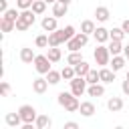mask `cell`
<instances>
[{
    "label": "cell",
    "instance_id": "obj_1",
    "mask_svg": "<svg viewBox=\"0 0 129 129\" xmlns=\"http://www.w3.org/2000/svg\"><path fill=\"white\" fill-rule=\"evenodd\" d=\"M58 105L64 107L69 113H75V111H79V107H81L79 97H75L73 93H64V91L58 93Z\"/></svg>",
    "mask_w": 129,
    "mask_h": 129
},
{
    "label": "cell",
    "instance_id": "obj_2",
    "mask_svg": "<svg viewBox=\"0 0 129 129\" xmlns=\"http://www.w3.org/2000/svg\"><path fill=\"white\" fill-rule=\"evenodd\" d=\"M93 56H95V62H97L99 67H107V64L111 62V50H109V46H105V44H99V46L95 48Z\"/></svg>",
    "mask_w": 129,
    "mask_h": 129
},
{
    "label": "cell",
    "instance_id": "obj_3",
    "mask_svg": "<svg viewBox=\"0 0 129 129\" xmlns=\"http://www.w3.org/2000/svg\"><path fill=\"white\" fill-rule=\"evenodd\" d=\"M69 83H71V93H73L75 97H81V95L87 91V85H89L85 77H75V79H71Z\"/></svg>",
    "mask_w": 129,
    "mask_h": 129
},
{
    "label": "cell",
    "instance_id": "obj_4",
    "mask_svg": "<svg viewBox=\"0 0 129 129\" xmlns=\"http://www.w3.org/2000/svg\"><path fill=\"white\" fill-rule=\"evenodd\" d=\"M34 69H36L40 75H46V73L50 71V58H48L46 54H36V58H34Z\"/></svg>",
    "mask_w": 129,
    "mask_h": 129
},
{
    "label": "cell",
    "instance_id": "obj_5",
    "mask_svg": "<svg viewBox=\"0 0 129 129\" xmlns=\"http://www.w3.org/2000/svg\"><path fill=\"white\" fill-rule=\"evenodd\" d=\"M18 113H20V117H22V121L24 123H34L36 121V109L32 107V105H22L20 109H18Z\"/></svg>",
    "mask_w": 129,
    "mask_h": 129
},
{
    "label": "cell",
    "instance_id": "obj_6",
    "mask_svg": "<svg viewBox=\"0 0 129 129\" xmlns=\"http://www.w3.org/2000/svg\"><path fill=\"white\" fill-rule=\"evenodd\" d=\"M93 36H95V40H97L99 44H105L107 40H111L109 30H107L105 26H97V28H95V32H93Z\"/></svg>",
    "mask_w": 129,
    "mask_h": 129
},
{
    "label": "cell",
    "instance_id": "obj_7",
    "mask_svg": "<svg viewBox=\"0 0 129 129\" xmlns=\"http://www.w3.org/2000/svg\"><path fill=\"white\" fill-rule=\"evenodd\" d=\"M56 16L52 14V16H44L42 18V22H40V26H42V30L44 32H52V30H56Z\"/></svg>",
    "mask_w": 129,
    "mask_h": 129
},
{
    "label": "cell",
    "instance_id": "obj_8",
    "mask_svg": "<svg viewBox=\"0 0 129 129\" xmlns=\"http://www.w3.org/2000/svg\"><path fill=\"white\" fill-rule=\"evenodd\" d=\"M62 42H64V38H62L60 28H56V30L48 32V46H58V44H62Z\"/></svg>",
    "mask_w": 129,
    "mask_h": 129
},
{
    "label": "cell",
    "instance_id": "obj_9",
    "mask_svg": "<svg viewBox=\"0 0 129 129\" xmlns=\"http://www.w3.org/2000/svg\"><path fill=\"white\" fill-rule=\"evenodd\" d=\"M125 62H127L125 54H113V56H111V62H109V64H111V69H113V71L117 73V71H121V69L125 67Z\"/></svg>",
    "mask_w": 129,
    "mask_h": 129
},
{
    "label": "cell",
    "instance_id": "obj_10",
    "mask_svg": "<svg viewBox=\"0 0 129 129\" xmlns=\"http://www.w3.org/2000/svg\"><path fill=\"white\" fill-rule=\"evenodd\" d=\"M48 85H50V83H48L46 79L38 77V79H34V81H32V91H34V93H38V95H42V93L48 89Z\"/></svg>",
    "mask_w": 129,
    "mask_h": 129
},
{
    "label": "cell",
    "instance_id": "obj_11",
    "mask_svg": "<svg viewBox=\"0 0 129 129\" xmlns=\"http://www.w3.org/2000/svg\"><path fill=\"white\" fill-rule=\"evenodd\" d=\"M6 125L8 127H20V125H24V121H22L20 113L16 111V113H8L6 115Z\"/></svg>",
    "mask_w": 129,
    "mask_h": 129
},
{
    "label": "cell",
    "instance_id": "obj_12",
    "mask_svg": "<svg viewBox=\"0 0 129 129\" xmlns=\"http://www.w3.org/2000/svg\"><path fill=\"white\" fill-rule=\"evenodd\" d=\"M34 58H36V54H34V50H32V48H28V46L20 48V60H22V62L30 64V62H34Z\"/></svg>",
    "mask_w": 129,
    "mask_h": 129
},
{
    "label": "cell",
    "instance_id": "obj_13",
    "mask_svg": "<svg viewBox=\"0 0 129 129\" xmlns=\"http://www.w3.org/2000/svg\"><path fill=\"white\" fill-rule=\"evenodd\" d=\"M99 75H101V83H113L115 81V71L109 67H101Z\"/></svg>",
    "mask_w": 129,
    "mask_h": 129
},
{
    "label": "cell",
    "instance_id": "obj_14",
    "mask_svg": "<svg viewBox=\"0 0 129 129\" xmlns=\"http://www.w3.org/2000/svg\"><path fill=\"white\" fill-rule=\"evenodd\" d=\"M107 109H109L111 113L121 111V109H123V99H121V97H111V99L107 101Z\"/></svg>",
    "mask_w": 129,
    "mask_h": 129
},
{
    "label": "cell",
    "instance_id": "obj_15",
    "mask_svg": "<svg viewBox=\"0 0 129 129\" xmlns=\"http://www.w3.org/2000/svg\"><path fill=\"white\" fill-rule=\"evenodd\" d=\"M87 93H89V97H103L105 95V87L99 85V83H93V85L87 87Z\"/></svg>",
    "mask_w": 129,
    "mask_h": 129
},
{
    "label": "cell",
    "instance_id": "obj_16",
    "mask_svg": "<svg viewBox=\"0 0 129 129\" xmlns=\"http://www.w3.org/2000/svg\"><path fill=\"white\" fill-rule=\"evenodd\" d=\"M79 111H81L83 117H91V115L95 113V103H93V101H83L81 107H79Z\"/></svg>",
    "mask_w": 129,
    "mask_h": 129
},
{
    "label": "cell",
    "instance_id": "obj_17",
    "mask_svg": "<svg viewBox=\"0 0 129 129\" xmlns=\"http://www.w3.org/2000/svg\"><path fill=\"white\" fill-rule=\"evenodd\" d=\"M67 10H69V4H62V2H54L52 4V14L56 16V18H62L64 14H67Z\"/></svg>",
    "mask_w": 129,
    "mask_h": 129
},
{
    "label": "cell",
    "instance_id": "obj_18",
    "mask_svg": "<svg viewBox=\"0 0 129 129\" xmlns=\"http://www.w3.org/2000/svg\"><path fill=\"white\" fill-rule=\"evenodd\" d=\"M95 16H97L99 22H107L109 16H111V12H109L107 6H97V8H95Z\"/></svg>",
    "mask_w": 129,
    "mask_h": 129
},
{
    "label": "cell",
    "instance_id": "obj_19",
    "mask_svg": "<svg viewBox=\"0 0 129 129\" xmlns=\"http://www.w3.org/2000/svg\"><path fill=\"white\" fill-rule=\"evenodd\" d=\"M0 28H2V32H12V30H16V22L10 20V18H6V16H2V20H0Z\"/></svg>",
    "mask_w": 129,
    "mask_h": 129
},
{
    "label": "cell",
    "instance_id": "obj_20",
    "mask_svg": "<svg viewBox=\"0 0 129 129\" xmlns=\"http://www.w3.org/2000/svg\"><path fill=\"white\" fill-rule=\"evenodd\" d=\"M50 123H52V121H50L48 115H38L36 121H34V127H36V129H46V127H50Z\"/></svg>",
    "mask_w": 129,
    "mask_h": 129
},
{
    "label": "cell",
    "instance_id": "obj_21",
    "mask_svg": "<svg viewBox=\"0 0 129 129\" xmlns=\"http://www.w3.org/2000/svg\"><path fill=\"white\" fill-rule=\"evenodd\" d=\"M123 40H115V38H111L109 40V50H111V56L113 54H121L123 52V44H121Z\"/></svg>",
    "mask_w": 129,
    "mask_h": 129
},
{
    "label": "cell",
    "instance_id": "obj_22",
    "mask_svg": "<svg viewBox=\"0 0 129 129\" xmlns=\"http://www.w3.org/2000/svg\"><path fill=\"white\" fill-rule=\"evenodd\" d=\"M46 56L50 58V62H58V60H60V56H62V52H60V48H58V46H48Z\"/></svg>",
    "mask_w": 129,
    "mask_h": 129
},
{
    "label": "cell",
    "instance_id": "obj_23",
    "mask_svg": "<svg viewBox=\"0 0 129 129\" xmlns=\"http://www.w3.org/2000/svg\"><path fill=\"white\" fill-rule=\"evenodd\" d=\"M89 71H91V67H89V62H85V60H81L79 64H75V73H77V77H87Z\"/></svg>",
    "mask_w": 129,
    "mask_h": 129
},
{
    "label": "cell",
    "instance_id": "obj_24",
    "mask_svg": "<svg viewBox=\"0 0 129 129\" xmlns=\"http://www.w3.org/2000/svg\"><path fill=\"white\" fill-rule=\"evenodd\" d=\"M20 18L32 26V24H34V18H36V14L32 12V8H28V10H20Z\"/></svg>",
    "mask_w": 129,
    "mask_h": 129
},
{
    "label": "cell",
    "instance_id": "obj_25",
    "mask_svg": "<svg viewBox=\"0 0 129 129\" xmlns=\"http://www.w3.org/2000/svg\"><path fill=\"white\" fill-rule=\"evenodd\" d=\"M95 28H97V26H95L93 20H83V22H81V32H85V34H93Z\"/></svg>",
    "mask_w": 129,
    "mask_h": 129
},
{
    "label": "cell",
    "instance_id": "obj_26",
    "mask_svg": "<svg viewBox=\"0 0 129 129\" xmlns=\"http://www.w3.org/2000/svg\"><path fill=\"white\" fill-rule=\"evenodd\" d=\"M81 60H83V54H81L79 50H73V52L67 56V64H73V67H75V64H79Z\"/></svg>",
    "mask_w": 129,
    "mask_h": 129
},
{
    "label": "cell",
    "instance_id": "obj_27",
    "mask_svg": "<svg viewBox=\"0 0 129 129\" xmlns=\"http://www.w3.org/2000/svg\"><path fill=\"white\" fill-rule=\"evenodd\" d=\"M60 79H62V75H60L58 71H52V69H50V71L46 73V81H48L50 85H56V83H60Z\"/></svg>",
    "mask_w": 129,
    "mask_h": 129
},
{
    "label": "cell",
    "instance_id": "obj_28",
    "mask_svg": "<svg viewBox=\"0 0 129 129\" xmlns=\"http://www.w3.org/2000/svg\"><path fill=\"white\" fill-rule=\"evenodd\" d=\"M60 75H62V79H64V81H71V79H75V77H77V73H75V67H73V64L64 67V69L60 71Z\"/></svg>",
    "mask_w": 129,
    "mask_h": 129
},
{
    "label": "cell",
    "instance_id": "obj_29",
    "mask_svg": "<svg viewBox=\"0 0 129 129\" xmlns=\"http://www.w3.org/2000/svg\"><path fill=\"white\" fill-rule=\"evenodd\" d=\"M30 8H32V12H34V14H42V12L46 10V2H44V0H34Z\"/></svg>",
    "mask_w": 129,
    "mask_h": 129
},
{
    "label": "cell",
    "instance_id": "obj_30",
    "mask_svg": "<svg viewBox=\"0 0 129 129\" xmlns=\"http://www.w3.org/2000/svg\"><path fill=\"white\" fill-rule=\"evenodd\" d=\"M85 79H87V83H89V85H93V83H99V81H101V75H99V71L91 69V71L87 73V77H85Z\"/></svg>",
    "mask_w": 129,
    "mask_h": 129
},
{
    "label": "cell",
    "instance_id": "obj_31",
    "mask_svg": "<svg viewBox=\"0 0 129 129\" xmlns=\"http://www.w3.org/2000/svg\"><path fill=\"white\" fill-rule=\"evenodd\" d=\"M60 32H62L64 42H67V40H71V38L77 34V32H75V26H71V24H69V26H64V28H60Z\"/></svg>",
    "mask_w": 129,
    "mask_h": 129
},
{
    "label": "cell",
    "instance_id": "obj_32",
    "mask_svg": "<svg viewBox=\"0 0 129 129\" xmlns=\"http://www.w3.org/2000/svg\"><path fill=\"white\" fill-rule=\"evenodd\" d=\"M125 34H127V32H125L123 28H111V30H109V36H111V38H115V40H123V38H125Z\"/></svg>",
    "mask_w": 129,
    "mask_h": 129
},
{
    "label": "cell",
    "instance_id": "obj_33",
    "mask_svg": "<svg viewBox=\"0 0 129 129\" xmlns=\"http://www.w3.org/2000/svg\"><path fill=\"white\" fill-rule=\"evenodd\" d=\"M18 10H20V8H8L2 16H6V18H10V20H14V22H16V20L20 18V12H18Z\"/></svg>",
    "mask_w": 129,
    "mask_h": 129
},
{
    "label": "cell",
    "instance_id": "obj_34",
    "mask_svg": "<svg viewBox=\"0 0 129 129\" xmlns=\"http://www.w3.org/2000/svg\"><path fill=\"white\" fill-rule=\"evenodd\" d=\"M34 44H36L38 48L48 46V34H38V36H36V40H34Z\"/></svg>",
    "mask_w": 129,
    "mask_h": 129
},
{
    "label": "cell",
    "instance_id": "obj_35",
    "mask_svg": "<svg viewBox=\"0 0 129 129\" xmlns=\"http://www.w3.org/2000/svg\"><path fill=\"white\" fill-rule=\"evenodd\" d=\"M32 6V0H16V8H20V10H28Z\"/></svg>",
    "mask_w": 129,
    "mask_h": 129
},
{
    "label": "cell",
    "instance_id": "obj_36",
    "mask_svg": "<svg viewBox=\"0 0 129 129\" xmlns=\"http://www.w3.org/2000/svg\"><path fill=\"white\" fill-rule=\"evenodd\" d=\"M28 28H30V24H28V22H24L22 18H18V20H16V30L24 32V30H28Z\"/></svg>",
    "mask_w": 129,
    "mask_h": 129
},
{
    "label": "cell",
    "instance_id": "obj_37",
    "mask_svg": "<svg viewBox=\"0 0 129 129\" xmlns=\"http://www.w3.org/2000/svg\"><path fill=\"white\" fill-rule=\"evenodd\" d=\"M0 95H2V97H8V95H10V85H8L6 81L0 85Z\"/></svg>",
    "mask_w": 129,
    "mask_h": 129
},
{
    "label": "cell",
    "instance_id": "obj_38",
    "mask_svg": "<svg viewBox=\"0 0 129 129\" xmlns=\"http://www.w3.org/2000/svg\"><path fill=\"white\" fill-rule=\"evenodd\" d=\"M121 91H123V95H129V79H125L121 83Z\"/></svg>",
    "mask_w": 129,
    "mask_h": 129
},
{
    "label": "cell",
    "instance_id": "obj_39",
    "mask_svg": "<svg viewBox=\"0 0 129 129\" xmlns=\"http://www.w3.org/2000/svg\"><path fill=\"white\" fill-rule=\"evenodd\" d=\"M6 10H8V0H0V12L4 14Z\"/></svg>",
    "mask_w": 129,
    "mask_h": 129
},
{
    "label": "cell",
    "instance_id": "obj_40",
    "mask_svg": "<svg viewBox=\"0 0 129 129\" xmlns=\"http://www.w3.org/2000/svg\"><path fill=\"white\" fill-rule=\"evenodd\" d=\"M77 127H79V125H77L75 121H67V123H64V129H77Z\"/></svg>",
    "mask_w": 129,
    "mask_h": 129
},
{
    "label": "cell",
    "instance_id": "obj_41",
    "mask_svg": "<svg viewBox=\"0 0 129 129\" xmlns=\"http://www.w3.org/2000/svg\"><path fill=\"white\" fill-rule=\"evenodd\" d=\"M121 28H123V30H125V32L129 34V18H127V20H123V24H121Z\"/></svg>",
    "mask_w": 129,
    "mask_h": 129
},
{
    "label": "cell",
    "instance_id": "obj_42",
    "mask_svg": "<svg viewBox=\"0 0 129 129\" xmlns=\"http://www.w3.org/2000/svg\"><path fill=\"white\" fill-rule=\"evenodd\" d=\"M123 54H125V58H127V62H129V44L123 46Z\"/></svg>",
    "mask_w": 129,
    "mask_h": 129
},
{
    "label": "cell",
    "instance_id": "obj_43",
    "mask_svg": "<svg viewBox=\"0 0 129 129\" xmlns=\"http://www.w3.org/2000/svg\"><path fill=\"white\" fill-rule=\"evenodd\" d=\"M58 2H62V4H71L73 0H58Z\"/></svg>",
    "mask_w": 129,
    "mask_h": 129
},
{
    "label": "cell",
    "instance_id": "obj_44",
    "mask_svg": "<svg viewBox=\"0 0 129 129\" xmlns=\"http://www.w3.org/2000/svg\"><path fill=\"white\" fill-rule=\"evenodd\" d=\"M44 2H46V4H54L56 0H44Z\"/></svg>",
    "mask_w": 129,
    "mask_h": 129
},
{
    "label": "cell",
    "instance_id": "obj_45",
    "mask_svg": "<svg viewBox=\"0 0 129 129\" xmlns=\"http://www.w3.org/2000/svg\"><path fill=\"white\" fill-rule=\"evenodd\" d=\"M125 79H129V71H127V77H125Z\"/></svg>",
    "mask_w": 129,
    "mask_h": 129
},
{
    "label": "cell",
    "instance_id": "obj_46",
    "mask_svg": "<svg viewBox=\"0 0 129 129\" xmlns=\"http://www.w3.org/2000/svg\"><path fill=\"white\" fill-rule=\"evenodd\" d=\"M32 2H34V0H32Z\"/></svg>",
    "mask_w": 129,
    "mask_h": 129
}]
</instances>
